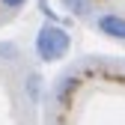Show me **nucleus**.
<instances>
[{"label":"nucleus","instance_id":"obj_1","mask_svg":"<svg viewBox=\"0 0 125 125\" xmlns=\"http://www.w3.org/2000/svg\"><path fill=\"white\" fill-rule=\"evenodd\" d=\"M72 48V36L62 30L60 24L48 21V24H42L39 27V33H36V45H33V51L42 62H57L69 54Z\"/></svg>","mask_w":125,"mask_h":125},{"label":"nucleus","instance_id":"obj_5","mask_svg":"<svg viewBox=\"0 0 125 125\" xmlns=\"http://www.w3.org/2000/svg\"><path fill=\"white\" fill-rule=\"evenodd\" d=\"M27 95H30V101H39L42 98V77L39 74H30L27 77Z\"/></svg>","mask_w":125,"mask_h":125},{"label":"nucleus","instance_id":"obj_3","mask_svg":"<svg viewBox=\"0 0 125 125\" xmlns=\"http://www.w3.org/2000/svg\"><path fill=\"white\" fill-rule=\"evenodd\" d=\"M74 89H77V72H66V74L54 83V98H57V101H66Z\"/></svg>","mask_w":125,"mask_h":125},{"label":"nucleus","instance_id":"obj_6","mask_svg":"<svg viewBox=\"0 0 125 125\" xmlns=\"http://www.w3.org/2000/svg\"><path fill=\"white\" fill-rule=\"evenodd\" d=\"M27 3V0H0V6H3V9H21Z\"/></svg>","mask_w":125,"mask_h":125},{"label":"nucleus","instance_id":"obj_2","mask_svg":"<svg viewBox=\"0 0 125 125\" xmlns=\"http://www.w3.org/2000/svg\"><path fill=\"white\" fill-rule=\"evenodd\" d=\"M95 30L107 39H119L125 42V15H116V12H104L95 18Z\"/></svg>","mask_w":125,"mask_h":125},{"label":"nucleus","instance_id":"obj_4","mask_svg":"<svg viewBox=\"0 0 125 125\" xmlns=\"http://www.w3.org/2000/svg\"><path fill=\"white\" fill-rule=\"evenodd\" d=\"M60 6L69 15H77V18H86L92 15V0H60Z\"/></svg>","mask_w":125,"mask_h":125}]
</instances>
